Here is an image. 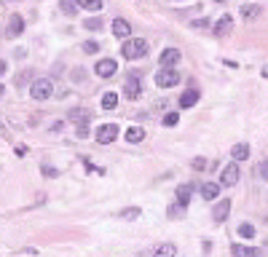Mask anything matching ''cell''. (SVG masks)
Here are the masks:
<instances>
[{
  "mask_svg": "<svg viewBox=\"0 0 268 257\" xmlns=\"http://www.w3.org/2000/svg\"><path fill=\"white\" fill-rule=\"evenodd\" d=\"M116 105H118V94L116 91H107V94L102 96V110H113Z\"/></svg>",
  "mask_w": 268,
  "mask_h": 257,
  "instance_id": "cell-18",
  "label": "cell"
},
{
  "mask_svg": "<svg viewBox=\"0 0 268 257\" xmlns=\"http://www.w3.org/2000/svg\"><path fill=\"white\" fill-rule=\"evenodd\" d=\"M113 35L121 38V41H129V35H132V24H129L126 19H116L113 22Z\"/></svg>",
  "mask_w": 268,
  "mask_h": 257,
  "instance_id": "cell-9",
  "label": "cell"
},
{
  "mask_svg": "<svg viewBox=\"0 0 268 257\" xmlns=\"http://www.w3.org/2000/svg\"><path fill=\"white\" fill-rule=\"evenodd\" d=\"M102 0H78V8H86V11H102Z\"/></svg>",
  "mask_w": 268,
  "mask_h": 257,
  "instance_id": "cell-21",
  "label": "cell"
},
{
  "mask_svg": "<svg viewBox=\"0 0 268 257\" xmlns=\"http://www.w3.org/2000/svg\"><path fill=\"white\" fill-rule=\"evenodd\" d=\"M231 252L236 255V257H258V252H255L252 247H242V244H233Z\"/></svg>",
  "mask_w": 268,
  "mask_h": 257,
  "instance_id": "cell-17",
  "label": "cell"
},
{
  "mask_svg": "<svg viewBox=\"0 0 268 257\" xmlns=\"http://www.w3.org/2000/svg\"><path fill=\"white\" fill-rule=\"evenodd\" d=\"M3 72H5V62H0V75H3Z\"/></svg>",
  "mask_w": 268,
  "mask_h": 257,
  "instance_id": "cell-34",
  "label": "cell"
},
{
  "mask_svg": "<svg viewBox=\"0 0 268 257\" xmlns=\"http://www.w3.org/2000/svg\"><path fill=\"white\" fill-rule=\"evenodd\" d=\"M24 32V19L22 16H11L8 19V35L14 38V35H22Z\"/></svg>",
  "mask_w": 268,
  "mask_h": 257,
  "instance_id": "cell-12",
  "label": "cell"
},
{
  "mask_svg": "<svg viewBox=\"0 0 268 257\" xmlns=\"http://www.w3.org/2000/svg\"><path fill=\"white\" fill-rule=\"evenodd\" d=\"M94 72L99 78H113L118 72V65H116V59H99L97 62V67H94Z\"/></svg>",
  "mask_w": 268,
  "mask_h": 257,
  "instance_id": "cell-6",
  "label": "cell"
},
{
  "mask_svg": "<svg viewBox=\"0 0 268 257\" xmlns=\"http://www.w3.org/2000/svg\"><path fill=\"white\" fill-rule=\"evenodd\" d=\"M116 137H118L116 123H105V126L97 129V142H99V145H110V142H116Z\"/></svg>",
  "mask_w": 268,
  "mask_h": 257,
  "instance_id": "cell-4",
  "label": "cell"
},
{
  "mask_svg": "<svg viewBox=\"0 0 268 257\" xmlns=\"http://www.w3.org/2000/svg\"><path fill=\"white\" fill-rule=\"evenodd\" d=\"M3 91H5V89H3V86H0V96H3Z\"/></svg>",
  "mask_w": 268,
  "mask_h": 257,
  "instance_id": "cell-36",
  "label": "cell"
},
{
  "mask_svg": "<svg viewBox=\"0 0 268 257\" xmlns=\"http://www.w3.org/2000/svg\"><path fill=\"white\" fill-rule=\"evenodd\" d=\"M174 255H177V247H174V244H161L153 257H174Z\"/></svg>",
  "mask_w": 268,
  "mask_h": 257,
  "instance_id": "cell-19",
  "label": "cell"
},
{
  "mask_svg": "<svg viewBox=\"0 0 268 257\" xmlns=\"http://www.w3.org/2000/svg\"><path fill=\"white\" fill-rule=\"evenodd\" d=\"M75 137H78V140H86V137H89V126H86V123H78Z\"/></svg>",
  "mask_w": 268,
  "mask_h": 257,
  "instance_id": "cell-29",
  "label": "cell"
},
{
  "mask_svg": "<svg viewBox=\"0 0 268 257\" xmlns=\"http://www.w3.org/2000/svg\"><path fill=\"white\" fill-rule=\"evenodd\" d=\"M147 54V43L142 41V38H129V41H123L121 46V56L123 59H140V56Z\"/></svg>",
  "mask_w": 268,
  "mask_h": 257,
  "instance_id": "cell-1",
  "label": "cell"
},
{
  "mask_svg": "<svg viewBox=\"0 0 268 257\" xmlns=\"http://www.w3.org/2000/svg\"><path fill=\"white\" fill-rule=\"evenodd\" d=\"M123 94H126V99H140L142 94V81L137 75H129L126 83H123Z\"/></svg>",
  "mask_w": 268,
  "mask_h": 257,
  "instance_id": "cell-5",
  "label": "cell"
},
{
  "mask_svg": "<svg viewBox=\"0 0 268 257\" xmlns=\"http://www.w3.org/2000/svg\"><path fill=\"white\" fill-rule=\"evenodd\" d=\"M121 217H126V220H137V217H140V209H137V207H132V209H123Z\"/></svg>",
  "mask_w": 268,
  "mask_h": 257,
  "instance_id": "cell-28",
  "label": "cell"
},
{
  "mask_svg": "<svg viewBox=\"0 0 268 257\" xmlns=\"http://www.w3.org/2000/svg\"><path fill=\"white\" fill-rule=\"evenodd\" d=\"M70 118H73V121H81V118L86 121V118H89V113H86V110H73V113H70Z\"/></svg>",
  "mask_w": 268,
  "mask_h": 257,
  "instance_id": "cell-30",
  "label": "cell"
},
{
  "mask_svg": "<svg viewBox=\"0 0 268 257\" xmlns=\"http://www.w3.org/2000/svg\"><path fill=\"white\" fill-rule=\"evenodd\" d=\"M30 75H32V72H30V70H27V72H24V75H19V81H16V83H24V81H30Z\"/></svg>",
  "mask_w": 268,
  "mask_h": 257,
  "instance_id": "cell-33",
  "label": "cell"
},
{
  "mask_svg": "<svg viewBox=\"0 0 268 257\" xmlns=\"http://www.w3.org/2000/svg\"><path fill=\"white\" fill-rule=\"evenodd\" d=\"M220 182H223L225 187H233L239 182V166L236 164H228V166L220 171Z\"/></svg>",
  "mask_w": 268,
  "mask_h": 257,
  "instance_id": "cell-7",
  "label": "cell"
},
{
  "mask_svg": "<svg viewBox=\"0 0 268 257\" xmlns=\"http://www.w3.org/2000/svg\"><path fill=\"white\" fill-rule=\"evenodd\" d=\"M260 174H263V180H268V164H260Z\"/></svg>",
  "mask_w": 268,
  "mask_h": 257,
  "instance_id": "cell-32",
  "label": "cell"
},
{
  "mask_svg": "<svg viewBox=\"0 0 268 257\" xmlns=\"http://www.w3.org/2000/svg\"><path fill=\"white\" fill-rule=\"evenodd\" d=\"M126 140H129V142H140V140H145V129L132 126V129L126 131Z\"/></svg>",
  "mask_w": 268,
  "mask_h": 257,
  "instance_id": "cell-22",
  "label": "cell"
},
{
  "mask_svg": "<svg viewBox=\"0 0 268 257\" xmlns=\"http://www.w3.org/2000/svg\"><path fill=\"white\" fill-rule=\"evenodd\" d=\"M43 174H46V177H51V180H54V177H56V169H54V166H43Z\"/></svg>",
  "mask_w": 268,
  "mask_h": 257,
  "instance_id": "cell-31",
  "label": "cell"
},
{
  "mask_svg": "<svg viewBox=\"0 0 268 257\" xmlns=\"http://www.w3.org/2000/svg\"><path fill=\"white\" fill-rule=\"evenodd\" d=\"M51 94H54V83H51L49 78H38V81L30 86V96H32V99H38V102L49 99Z\"/></svg>",
  "mask_w": 268,
  "mask_h": 257,
  "instance_id": "cell-2",
  "label": "cell"
},
{
  "mask_svg": "<svg viewBox=\"0 0 268 257\" xmlns=\"http://www.w3.org/2000/svg\"><path fill=\"white\" fill-rule=\"evenodd\" d=\"M83 51H86V54H97V51H99V43H97V41H86V43H83Z\"/></svg>",
  "mask_w": 268,
  "mask_h": 257,
  "instance_id": "cell-27",
  "label": "cell"
},
{
  "mask_svg": "<svg viewBox=\"0 0 268 257\" xmlns=\"http://www.w3.org/2000/svg\"><path fill=\"white\" fill-rule=\"evenodd\" d=\"M177 121H180L177 113H167V116H164V123H167V126H177Z\"/></svg>",
  "mask_w": 268,
  "mask_h": 257,
  "instance_id": "cell-26",
  "label": "cell"
},
{
  "mask_svg": "<svg viewBox=\"0 0 268 257\" xmlns=\"http://www.w3.org/2000/svg\"><path fill=\"white\" fill-rule=\"evenodd\" d=\"M228 212H231V198H223V201H218V207H215V212H212L215 222H225Z\"/></svg>",
  "mask_w": 268,
  "mask_h": 257,
  "instance_id": "cell-10",
  "label": "cell"
},
{
  "mask_svg": "<svg viewBox=\"0 0 268 257\" xmlns=\"http://www.w3.org/2000/svg\"><path fill=\"white\" fill-rule=\"evenodd\" d=\"M59 8L65 16H73L78 11V0H59Z\"/></svg>",
  "mask_w": 268,
  "mask_h": 257,
  "instance_id": "cell-20",
  "label": "cell"
},
{
  "mask_svg": "<svg viewBox=\"0 0 268 257\" xmlns=\"http://www.w3.org/2000/svg\"><path fill=\"white\" fill-rule=\"evenodd\" d=\"M191 193H193V185H180L177 187V204L180 207H188V204H191Z\"/></svg>",
  "mask_w": 268,
  "mask_h": 257,
  "instance_id": "cell-15",
  "label": "cell"
},
{
  "mask_svg": "<svg viewBox=\"0 0 268 257\" xmlns=\"http://www.w3.org/2000/svg\"><path fill=\"white\" fill-rule=\"evenodd\" d=\"M218 193H220L218 182H204V185H201V196L207 198V201H215V198H218Z\"/></svg>",
  "mask_w": 268,
  "mask_h": 257,
  "instance_id": "cell-13",
  "label": "cell"
},
{
  "mask_svg": "<svg viewBox=\"0 0 268 257\" xmlns=\"http://www.w3.org/2000/svg\"><path fill=\"white\" fill-rule=\"evenodd\" d=\"M263 78H268V65L263 67Z\"/></svg>",
  "mask_w": 268,
  "mask_h": 257,
  "instance_id": "cell-35",
  "label": "cell"
},
{
  "mask_svg": "<svg viewBox=\"0 0 268 257\" xmlns=\"http://www.w3.org/2000/svg\"><path fill=\"white\" fill-rule=\"evenodd\" d=\"M196 102H198V91L196 89H188V91H182V94H180V107H182V110L193 107Z\"/></svg>",
  "mask_w": 268,
  "mask_h": 257,
  "instance_id": "cell-11",
  "label": "cell"
},
{
  "mask_svg": "<svg viewBox=\"0 0 268 257\" xmlns=\"http://www.w3.org/2000/svg\"><path fill=\"white\" fill-rule=\"evenodd\" d=\"M180 83V72L177 70H158L156 75V86L158 89H172V86Z\"/></svg>",
  "mask_w": 268,
  "mask_h": 257,
  "instance_id": "cell-3",
  "label": "cell"
},
{
  "mask_svg": "<svg viewBox=\"0 0 268 257\" xmlns=\"http://www.w3.org/2000/svg\"><path fill=\"white\" fill-rule=\"evenodd\" d=\"M177 62H180V51L177 48H164L161 51V70H174Z\"/></svg>",
  "mask_w": 268,
  "mask_h": 257,
  "instance_id": "cell-8",
  "label": "cell"
},
{
  "mask_svg": "<svg viewBox=\"0 0 268 257\" xmlns=\"http://www.w3.org/2000/svg\"><path fill=\"white\" fill-rule=\"evenodd\" d=\"M83 27L94 32V30H102V22H99V19H86V22H83Z\"/></svg>",
  "mask_w": 268,
  "mask_h": 257,
  "instance_id": "cell-25",
  "label": "cell"
},
{
  "mask_svg": "<svg viewBox=\"0 0 268 257\" xmlns=\"http://www.w3.org/2000/svg\"><path fill=\"white\" fill-rule=\"evenodd\" d=\"M231 156H233V161H247V158H249V147L244 145V142H239V145L231 150Z\"/></svg>",
  "mask_w": 268,
  "mask_h": 257,
  "instance_id": "cell-16",
  "label": "cell"
},
{
  "mask_svg": "<svg viewBox=\"0 0 268 257\" xmlns=\"http://www.w3.org/2000/svg\"><path fill=\"white\" fill-rule=\"evenodd\" d=\"M231 22H233V19H231V16H228V14H225V16H220V19H218V24H215V30H212V32H215V35H218V38H223L225 32L231 30Z\"/></svg>",
  "mask_w": 268,
  "mask_h": 257,
  "instance_id": "cell-14",
  "label": "cell"
},
{
  "mask_svg": "<svg viewBox=\"0 0 268 257\" xmlns=\"http://www.w3.org/2000/svg\"><path fill=\"white\" fill-rule=\"evenodd\" d=\"M239 236H242V238H252L255 236V228L249 225V222H242V225H239Z\"/></svg>",
  "mask_w": 268,
  "mask_h": 257,
  "instance_id": "cell-23",
  "label": "cell"
},
{
  "mask_svg": "<svg viewBox=\"0 0 268 257\" xmlns=\"http://www.w3.org/2000/svg\"><path fill=\"white\" fill-rule=\"evenodd\" d=\"M258 14H260L258 5H242V16H244V19H252V16H258Z\"/></svg>",
  "mask_w": 268,
  "mask_h": 257,
  "instance_id": "cell-24",
  "label": "cell"
}]
</instances>
